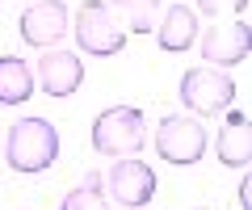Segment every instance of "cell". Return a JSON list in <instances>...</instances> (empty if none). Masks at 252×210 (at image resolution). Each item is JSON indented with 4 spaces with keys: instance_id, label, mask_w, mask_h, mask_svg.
Returning a JSON list of instances; mask_svg holds the SVG:
<instances>
[{
    "instance_id": "obj_5",
    "label": "cell",
    "mask_w": 252,
    "mask_h": 210,
    "mask_svg": "<svg viewBox=\"0 0 252 210\" xmlns=\"http://www.w3.org/2000/svg\"><path fill=\"white\" fill-rule=\"evenodd\" d=\"M181 105L198 118H215V114H227L235 101V80L219 67H189L181 76V89H177Z\"/></svg>"
},
{
    "instance_id": "obj_17",
    "label": "cell",
    "mask_w": 252,
    "mask_h": 210,
    "mask_svg": "<svg viewBox=\"0 0 252 210\" xmlns=\"http://www.w3.org/2000/svg\"><path fill=\"white\" fill-rule=\"evenodd\" d=\"M0 139H4V130H0Z\"/></svg>"
},
{
    "instance_id": "obj_11",
    "label": "cell",
    "mask_w": 252,
    "mask_h": 210,
    "mask_svg": "<svg viewBox=\"0 0 252 210\" xmlns=\"http://www.w3.org/2000/svg\"><path fill=\"white\" fill-rule=\"evenodd\" d=\"M223 168H248L252 160V135H248V114L244 110H227V122L219 130V143H215Z\"/></svg>"
},
{
    "instance_id": "obj_15",
    "label": "cell",
    "mask_w": 252,
    "mask_h": 210,
    "mask_svg": "<svg viewBox=\"0 0 252 210\" xmlns=\"http://www.w3.org/2000/svg\"><path fill=\"white\" fill-rule=\"evenodd\" d=\"M244 9H248V0H198V9H193V13H206V17H219V13H235V17H240Z\"/></svg>"
},
{
    "instance_id": "obj_14",
    "label": "cell",
    "mask_w": 252,
    "mask_h": 210,
    "mask_svg": "<svg viewBox=\"0 0 252 210\" xmlns=\"http://www.w3.org/2000/svg\"><path fill=\"white\" fill-rule=\"evenodd\" d=\"M109 13L118 21H126L130 34H152L156 17H160V0H105Z\"/></svg>"
},
{
    "instance_id": "obj_16",
    "label": "cell",
    "mask_w": 252,
    "mask_h": 210,
    "mask_svg": "<svg viewBox=\"0 0 252 210\" xmlns=\"http://www.w3.org/2000/svg\"><path fill=\"white\" fill-rule=\"evenodd\" d=\"M193 210H210V206H193Z\"/></svg>"
},
{
    "instance_id": "obj_8",
    "label": "cell",
    "mask_w": 252,
    "mask_h": 210,
    "mask_svg": "<svg viewBox=\"0 0 252 210\" xmlns=\"http://www.w3.org/2000/svg\"><path fill=\"white\" fill-rule=\"evenodd\" d=\"M34 84L46 92V97H72L84 84V63L76 51H63V46H51L42 51V59L34 63Z\"/></svg>"
},
{
    "instance_id": "obj_3",
    "label": "cell",
    "mask_w": 252,
    "mask_h": 210,
    "mask_svg": "<svg viewBox=\"0 0 252 210\" xmlns=\"http://www.w3.org/2000/svg\"><path fill=\"white\" fill-rule=\"evenodd\" d=\"M206 126H202L193 114H168V118H160V126H156V155H160L164 164H177V168H189L198 164L202 155H206Z\"/></svg>"
},
{
    "instance_id": "obj_6",
    "label": "cell",
    "mask_w": 252,
    "mask_h": 210,
    "mask_svg": "<svg viewBox=\"0 0 252 210\" xmlns=\"http://www.w3.org/2000/svg\"><path fill=\"white\" fill-rule=\"evenodd\" d=\"M101 181H105V198H114L118 206H126V210H143L147 202L156 198V189H160V177H156L152 164H143L139 155L114 160V168L101 173Z\"/></svg>"
},
{
    "instance_id": "obj_10",
    "label": "cell",
    "mask_w": 252,
    "mask_h": 210,
    "mask_svg": "<svg viewBox=\"0 0 252 210\" xmlns=\"http://www.w3.org/2000/svg\"><path fill=\"white\" fill-rule=\"evenodd\" d=\"M202 34V21L198 13L189 9V4H168L160 17V26H156V42H160V51H168V55H181V51H189V46L198 42Z\"/></svg>"
},
{
    "instance_id": "obj_1",
    "label": "cell",
    "mask_w": 252,
    "mask_h": 210,
    "mask_svg": "<svg viewBox=\"0 0 252 210\" xmlns=\"http://www.w3.org/2000/svg\"><path fill=\"white\" fill-rule=\"evenodd\" d=\"M0 147H4V160H9L13 173L34 177V173H46L59 160V130H55V122L30 114V118H17L4 130Z\"/></svg>"
},
{
    "instance_id": "obj_13",
    "label": "cell",
    "mask_w": 252,
    "mask_h": 210,
    "mask_svg": "<svg viewBox=\"0 0 252 210\" xmlns=\"http://www.w3.org/2000/svg\"><path fill=\"white\" fill-rule=\"evenodd\" d=\"M59 210H109L105 181H101L97 168H93V173H84V177H80V185H72V189L63 193Z\"/></svg>"
},
{
    "instance_id": "obj_7",
    "label": "cell",
    "mask_w": 252,
    "mask_h": 210,
    "mask_svg": "<svg viewBox=\"0 0 252 210\" xmlns=\"http://www.w3.org/2000/svg\"><path fill=\"white\" fill-rule=\"evenodd\" d=\"M17 30H21V42L26 46L51 51V46H59L63 38H67V30H72V9H67L63 0H34V4L21 13Z\"/></svg>"
},
{
    "instance_id": "obj_9",
    "label": "cell",
    "mask_w": 252,
    "mask_h": 210,
    "mask_svg": "<svg viewBox=\"0 0 252 210\" xmlns=\"http://www.w3.org/2000/svg\"><path fill=\"white\" fill-rule=\"evenodd\" d=\"M248 21H231V26H210L198 34V51L202 59H206V67H219V72H227V67L244 63L248 59Z\"/></svg>"
},
{
    "instance_id": "obj_4",
    "label": "cell",
    "mask_w": 252,
    "mask_h": 210,
    "mask_svg": "<svg viewBox=\"0 0 252 210\" xmlns=\"http://www.w3.org/2000/svg\"><path fill=\"white\" fill-rule=\"evenodd\" d=\"M72 34L80 42V51L93 55V59H109L118 51H126V30L118 26V17L109 13L105 0H84L80 9H76Z\"/></svg>"
},
{
    "instance_id": "obj_2",
    "label": "cell",
    "mask_w": 252,
    "mask_h": 210,
    "mask_svg": "<svg viewBox=\"0 0 252 210\" xmlns=\"http://www.w3.org/2000/svg\"><path fill=\"white\" fill-rule=\"evenodd\" d=\"M139 147H147V118L139 105H109L93 122V151L101 155H135Z\"/></svg>"
},
{
    "instance_id": "obj_12",
    "label": "cell",
    "mask_w": 252,
    "mask_h": 210,
    "mask_svg": "<svg viewBox=\"0 0 252 210\" xmlns=\"http://www.w3.org/2000/svg\"><path fill=\"white\" fill-rule=\"evenodd\" d=\"M34 67L21 55H0V105H26L34 97Z\"/></svg>"
}]
</instances>
